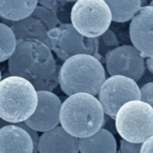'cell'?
Listing matches in <instances>:
<instances>
[{
  "label": "cell",
  "mask_w": 153,
  "mask_h": 153,
  "mask_svg": "<svg viewBox=\"0 0 153 153\" xmlns=\"http://www.w3.org/2000/svg\"><path fill=\"white\" fill-rule=\"evenodd\" d=\"M116 153H123V152H121V150L119 149V150H117V152Z\"/></svg>",
  "instance_id": "30"
},
{
  "label": "cell",
  "mask_w": 153,
  "mask_h": 153,
  "mask_svg": "<svg viewBox=\"0 0 153 153\" xmlns=\"http://www.w3.org/2000/svg\"><path fill=\"white\" fill-rule=\"evenodd\" d=\"M32 152V141L24 130L15 125L0 129V153Z\"/></svg>",
  "instance_id": "13"
},
{
  "label": "cell",
  "mask_w": 153,
  "mask_h": 153,
  "mask_svg": "<svg viewBox=\"0 0 153 153\" xmlns=\"http://www.w3.org/2000/svg\"><path fill=\"white\" fill-rule=\"evenodd\" d=\"M16 39L13 32L7 25L0 22V63L8 60L13 54Z\"/></svg>",
  "instance_id": "18"
},
{
  "label": "cell",
  "mask_w": 153,
  "mask_h": 153,
  "mask_svg": "<svg viewBox=\"0 0 153 153\" xmlns=\"http://www.w3.org/2000/svg\"><path fill=\"white\" fill-rule=\"evenodd\" d=\"M105 64L110 76H125L138 82L144 74V57L131 45L119 46L105 56Z\"/></svg>",
  "instance_id": "9"
},
{
  "label": "cell",
  "mask_w": 153,
  "mask_h": 153,
  "mask_svg": "<svg viewBox=\"0 0 153 153\" xmlns=\"http://www.w3.org/2000/svg\"><path fill=\"white\" fill-rule=\"evenodd\" d=\"M142 143H132L121 139L120 150L123 153H140Z\"/></svg>",
  "instance_id": "24"
},
{
  "label": "cell",
  "mask_w": 153,
  "mask_h": 153,
  "mask_svg": "<svg viewBox=\"0 0 153 153\" xmlns=\"http://www.w3.org/2000/svg\"><path fill=\"white\" fill-rule=\"evenodd\" d=\"M48 37L49 48L64 62L77 55H90L95 58L97 56V39L84 38L71 23H61L48 31Z\"/></svg>",
  "instance_id": "7"
},
{
  "label": "cell",
  "mask_w": 153,
  "mask_h": 153,
  "mask_svg": "<svg viewBox=\"0 0 153 153\" xmlns=\"http://www.w3.org/2000/svg\"><path fill=\"white\" fill-rule=\"evenodd\" d=\"M57 66L51 49L37 39L17 40L15 50L8 59L9 74L30 82L50 76Z\"/></svg>",
  "instance_id": "3"
},
{
  "label": "cell",
  "mask_w": 153,
  "mask_h": 153,
  "mask_svg": "<svg viewBox=\"0 0 153 153\" xmlns=\"http://www.w3.org/2000/svg\"><path fill=\"white\" fill-rule=\"evenodd\" d=\"M130 39L143 57L153 56V6L143 5L131 20Z\"/></svg>",
  "instance_id": "11"
},
{
  "label": "cell",
  "mask_w": 153,
  "mask_h": 153,
  "mask_svg": "<svg viewBox=\"0 0 153 153\" xmlns=\"http://www.w3.org/2000/svg\"><path fill=\"white\" fill-rule=\"evenodd\" d=\"M152 137L147 139L145 142L142 143V147L140 150V153H152Z\"/></svg>",
  "instance_id": "27"
},
{
  "label": "cell",
  "mask_w": 153,
  "mask_h": 153,
  "mask_svg": "<svg viewBox=\"0 0 153 153\" xmlns=\"http://www.w3.org/2000/svg\"><path fill=\"white\" fill-rule=\"evenodd\" d=\"M104 112L98 99L87 93L67 97L59 113L60 126L70 135L82 139L95 134L102 128Z\"/></svg>",
  "instance_id": "1"
},
{
  "label": "cell",
  "mask_w": 153,
  "mask_h": 153,
  "mask_svg": "<svg viewBox=\"0 0 153 153\" xmlns=\"http://www.w3.org/2000/svg\"><path fill=\"white\" fill-rule=\"evenodd\" d=\"M104 114L115 119L119 108L126 103L140 100V88L137 82L120 75L106 78L98 93Z\"/></svg>",
  "instance_id": "8"
},
{
  "label": "cell",
  "mask_w": 153,
  "mask_h": 153,
  "mask_svg": "<svg viewBox=\"0 0 153 153\" xmlns=\"http://www.w3.org/2000/svg\"><path fill=\"white\" fill-rule=\"evenodd\" d=\"M71 24L87 39H97L112 22L111 12L104 0H79L71 10Z\"/></svg>",
  "instance_id": "6"
},
{
  "label": "cell",
  "mask_w": 153,
  "mask_h": 153,
  "mask_svg": "<svg viewBox=\"0 0 153 153\" xmlns=\"http://www.w3.org/2000/svg\"><path fill=\"white\" fill-rule=\"evenodd\" d=\"M8 125H10V124H8V123L4 122V120H2V119L0 118V129H1V128H3V127H4V126H8Z\"/></svg>",
  "instance_id": "29"
},
{
  "label": "cell",
  "mask_w": 153,
  "mask_h": 153,
  "mask_svg": "<svg viewBox=\"0 0 153 153\" xmlns=\"http://www.w3.org/2000/svg\"><path fill=\"white\" fill-rule=\"evenodd\" d=\"M102 128L105 129L106 131L109 132L111 134H116L117 130H116V126H115V120L107 117L106 115L104 116V121H103V125H102Z\"/></svg>",
  "instance_id": "26"
},
{
  "label": "cell",
  "mask_w": 153,
  "mask_h": 153,
  "mask_svg": "<svg viewBox=\"0 0 153 153\" xmlns=\"http://www.w3.org/2000/svg\"><path fill=\"white\" fill-rule=\"evenodd\" d=\"M117 143L115 136L101 128L95 134L79 139V152L81 153H116Z\"/></svg>",
  "instance_id": "15"
},
{
  "label": "cell",
  "mask_w": 153,
  "mask_h": 153,
  "mask_svg": "<svg viewBox=\"0 0 153 153\" xmlns=\"http://www.w3.org/2000/svg\"><path fill=\"white\" fill-rule=\"evenodd\" d=\"M97 40H98V51H97L96 59H98L102 64V62L105 63L106 55L108 52L112 51L113 49L118 48L120 43L117 35L110 29H108L101 36L97 38Z\"/></svg>",
  "instance_id": "19"
},
{
  "label": "cell",
  "mask_w": 153,
  "mask_h": 153,
  "mask_svg": "<svg viewBox=\"0 0 153 153\" xmlns=\"http://www.w3.org/2000/svg\"><path fill=\"white\" fill-rule=\"evenodd\" d=\"M153 56H149L146 58V60H144V65L146 66V68L148 69L150 74L153 73V62H152Z\"/></svg>",
  "instance_id": "28"
},
{
  "label": "cell",
  "mask_w": 153,
  "mask_h": 153,
  "mask_svg": "<svg viewBox=\"0 0 153 153\" xmlns=\"http://www.w3.org/2000/svg\"><path fill=\"white\" fill-rule=\"evenodd\" d=\"M65 2L62 1H38V4L45 8H47L48 10H49L50 12H52L56 17H57V13H58V9L61 6V4H63Z\"/></svg>",
  "instance_id": "25"
},
{
  "label": "cell",
  "mask_w": 153,
  "mask_h": 153,
  "mask_svg": "<svg viewBox=\"0 0 153 153\" xmlns=\"http://www.w3.org/2000/svg\"><path fill=\"white\" fill-rule=\"evenodd\" d=\"M37 108L24 123L36 132L45 133L59 126L62 101L57 95L49 91H37Z\"/></svg>",
  "instance_id": "10"
},
{
  "label": "cell",
  "mask_w": 153,
  "mask_h": 153,
  "mask_svg": "<svg viewBox=\"0 0 153 153\" xmlns=\"http://www.w3.org/2000/svg\"><path fill=\"white\" fill-rule=\"evenodd\" d=\"M106 80L103 65L90 55H77L60 66L58 82L62 91L69 96L87 93L96 97Z\"/></svg>",
  "instance_id": "2"
},
{
  "label": "cell",
  "mask_w": 153,
  "mask_h": 153,
  "mask_svg": "<svg viewBox=\"0 0 153 153\" xmlns=\"http://www.w3.org/2000/svg\"><path fill=\"white\" fill-rule=\"evenodd\" d=\"M1 19H2V18H1V17H0V20H1Z\"/></svg>",
  "instance_id": "32"
},
{
  "label": "cell",
  "mask_w": 153,
  "mask_h": 153,
  "mask_svg": "<svg viewBox=\"0 0 153 153\" xmlns=\"http://www.w3.org/2000/svg\"><path fill=\"white\" fill-rule=\"evenodd\" d=\"M15 126H17L18 127L22 128V130H24L29 134V136L30 137V139L32 141V145H33V152L32 153H38V143H39V139L38 132H36L33 129H31L29 126H27L24 122L16 124Z\"/></svg>",
  "instance_id": "23"
},
{
  "label": "cell",
  "mask_w": 153,
  "mask_h": 153,
  "mask_svg": "<svg viewBox=\"0 0 153 153\" xmlns=\"http://www.w3.org/2000/svg\"><path fill=\"white\" fill-rule=\"evenodd\" d=\"M153 82H150L145 83L140 88V100L152 106L153 105Z\"/></svg>",
  "instance_id": "22"
},
{
  "label": "cell",
  "mask_w": 153,
  "mask_h": 153,
  "mask_svg": "<svg viewBox=\"0 0 153 153\" xmlns=\"http://www.w3.org/2000/svg\"><path fill=\"white\" fill-rule=\"evenodd\" d=\"M38 4V1H6L0 0V17L13 22H19L30 16Z\"/></svg>",
  "instance_id": "16"
},
{
  "label": "cell",
  "mask_w": 153,
  "mask_h": 153,
  "mask_svg": "<svg viewBox=\"0 0 153 153\" xmlns=\"http://www.w3.org/2000/svg\"><path fill=\"white\" fill-rule=\"evenodd\" d=\"M38 153H79V139L58 126L42 133L38 143Z\"/></svg>",
  "instance_id": "12"
},
{
  "label": "cell",
  "mask_w": 153,
  "mask_h": 153,
  "mask_svg": "<svg viewBox=\"0 0 153 153\" xmlns=\"http://www.w3.org/2000/svg\"><path fill=\"white\" fill-rule=\"evenodd\" d=\"M114 120L117 133L124 141L143 143L153 136V108L141 100L124 104Z\"/></svg>",
  "instance_id": "5"
},
{
  "label": "cell",
  "mask_w": 153,
  "mask_h": 153,
  "mask_svg": "<svg viewBox=\"0 0 153 153\" xmlns=\"http://www.w3.org/2000/svg\"><path fill=\"white\" fill-rule=\"evenodd\" d=\"M111 12L112 22H126L131 21L142 7L141 0H104Z\"/></svg>",
  "instance_id": "17"
},
{
  "label": "cell",
  "mask_w": 153,
  "mask_h": 153,
  "mask_svg": "<svg viewBox=\"0 0 153 153\" xmlns=\"http://www.w3.org/2000/svg\"><path fill=\"white\" fill-rule=\"evenodd\" d=\"M10 29L14 34L15 39H37L49 48L48 30L44 23L31 15L16 22H13Z\"/></svg>",
  "instance_id": "14"
},
{
  "label": "cell",
  "mask_w": 153,
  "mask_h": 153,
  "mask_svg": "<svg viewBox=\"0 0 153 153\" xmlns=\"http://www.w3.org/2000/svg\"><path fill=\"white\" fill-rule=\"evenodd\" d=\"M30 15L40 20L44 23V25L47 27L48 31H49L50 30L61 24V22H59V19L52 12L39 5V4H37V6L35 7L34 11L32 12Z\"/></svg>",
  "instance_id": "20"
},
{
  "label": "cell",
  "mask_w": 153,
  "mask_h": 153,
  "mask_svg": "<svg viewBox=\"0 0 153 153\" xmlns=\"http://www.w3.org/2000/svg\"><path fill=\"white\" fill-rule=\"evenodd\" d=\"M1 80H2V74H1V71H0V82H1Z\"/></svg>",
  "instance_id": "31"
},
{
  "label": "cell",
  "mask_w": 153,
  "mask_h": 153,
  "mask_svg": "<svg viewBox=\"0 0 153 153\" xmlns=\"http://www.w3.org/2000/svg\"><path fill=\"white\" fill-rule=\"evenodd\" d=\"M60 70V65H58L57 69L54 74H52L50 76L40 79V80H36V81H31L30 83L34 87L36 91H49L52 92L53 90H55L58 85V74Z\"/></svg>",
  "instance_id": "21"
},
{
  "label": "cell",
  "mask_w": 153,
  "mask_h": 153,
  "mask_svg": "<svg viewBox=\"0 0 153 153\" xmlns=\"http://www.w3.org/2000/svg\"><path fill=\"white\" fill-rule=\"evenodd\" d=\"M38 104L32 84L21 77L8 76L0 82V118L10 125L25 122Z\"/></svg>",
  "instance_id": "4"
}]
</instances>
